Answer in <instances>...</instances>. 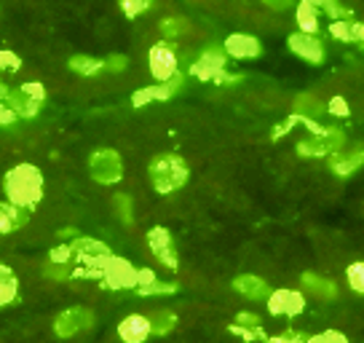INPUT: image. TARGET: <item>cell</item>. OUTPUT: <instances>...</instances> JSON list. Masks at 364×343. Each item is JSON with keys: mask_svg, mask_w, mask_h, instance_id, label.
<instances>
[{"mask_svg": "<svg viewBox=\"0 0 364 343\" xmlns=\"http://www.w3.org/2000/svg\"><path fill=\"white\" fill-rule=\"evenodd\" d=\"M3 194L11 204L33 209L43 199V174L35 164H16L3 177Z\"/></svg>", "mask_w": 364, "mask_h": 343, "instance_id": "1", "label": "cell"}, {"mask_svg": "<svg viewBox=\"0 0 364 343\" xmlns=\"http://www.w3.org/2000/svg\"><path fill=\"white\" fill-rule=\"evenodd\" d=\"M148 174L156 194L171 196L174 191H180L182 185L188 183L191 169H188V161L182 159L180 153H161V156L150 161Z\"/></svg>", "mask_w": 364, "mask_h": 343, "instance_id": "2", "label": "cell"}, {"mask_svg": "<svg viewBox=\"0 0 364 343\" xmlns=\"http://www.w3.org/2000/svg\"><path fill=\"white\" fill-rule=\"evenodd\" d=\"M300 124L311 129L306 139L297 142V156L303 159H324L335 150L346 148V132L341 126H321L316 118H300Z\"/></svg>", "mask_w": 364, "mask_h": 343, "instance_id": "3", "label": "cell"}, {"mask_svg": "<svg viewBox=\"0 0 364 343\" xmlns=\"http://www.w3.org/2000/svg\"><path fill=\"white\" fill-rule=\"evenodd\" d=\"M70 247H73V263H75L73 279H80V276H100L102 279L105 265L115 258L107 244H102L100 239H91V236H75L70 241Z\"/></svg>", "mask_w": 364, "mask_h": 343, "instance_id": "4", "label": "cell"}, {"mask_svg": "<svg viewBox=\"0 0 364 343\" xmlns=\"http://www.w3.org/2000/svg\"><path fill=\"white\" fill-rule=\"evenodd\" d=\"M89 172L100 185H113L124 177L121 153L113 148H97L89 156Z\"/></svg>", "mask_w": 364, "mask_h": 343, "instance_id": "5", "label": "cell"}, {"mask_svg": "<svg viewBox=\"0 0 364 343\" xmlns=\"http://www.w3.org/2000/svg\"><path fill=\"white\" fill-rule=\"evenodd\" d=\"M223 70H228V51L225 46L212 43L196 57V62L191 65V75L198 80H215Z\"/></svg>", "mask_w": 364, "mask_h": 343, "instance_id": "6", "label": "cell"}, {"mask_svg": "<svg viewBox=\"0 0 364 343\" xmlns=\"http://www.w3.org/2000/svg\"><path fill=\"white\" fill-rule=\"evenodd\" d=\"M148 247H150V252H153V258H156L164 268H169V271H177V268H180V258H177L174 236H171L169 228L153 226V228L148 231Z\"/></svg>", "mask_w": 364, "mask_h": 343, "instance_id": "7", "label": "cell"}, {"mask_svg": "<svg viewBox=\"0 0 364 343\" xmlns=\"http://www.w3.org/2000/svg\"><path fill=\"white\" fill-rule=\"evenodd\" d=\"M287 43H289V51H292L295 57H300L303 62L314 65V68L324 65V59H327L324 41L316 38V33H303V30H297V33L289 35V41H287Z\"/></svg>", "mask_w": 364, "mask_h": 343, "instance_id": "8", "label": "cell"}, {"mask_svg": "<svg viewBox=\"0 0 364 343\" xmlns=\"http://www.w3.org/2000/svg\"><path fill=\"white\" fill-rule=\"evenodd\" d=\"M91 324H94V314L89 309H83V306H73V309H65L57 314L54 332H57L59 338H73L78 332L89 330Z\"/></svg>", "mask_w": 364, "mask_h": 343, "instance_id": "9", "label": "cell"}, {"mask_svg": "<svg viewBox=\"0 0 364 343\" xmlns=\"http://www.w3.org/2000/svg\"><path fill=\"white\" fill-rule=\"evenodd\" d=\"M148 65H150V75L156 80H169L174 73H180L177 68V51L169 41H161L150 48L148 54Z\"/></svg>", "mask_w": 364, "mask_h": 343, "instance_id": "10", "label": "cell"}, {"mask_svg": "<svg viewBox=\"0 0 364 343\" xmlns=\"http://www.w3.org/2000/svg\"><path fill=\"white\" fill-rule=\"evenodd\" d=\"M182 86H185V75H182V73H174L169 80H159L156 86H145V89L134 92L132 105H134V107H145L148 102H156V100H169V97H174V94L180 92Z\"/></svg>", "mask_w": 364, "mask_h": 343, "instance_id": "11", "label": "cell"}, {"mask_svg": "<svg viewBox=\"0 0 364 343\" xmlns=\"http://www.w3.org/2000/svg\"><path fill=\"white\" fill-rule=\"evenodd\" d=\"M136 282H139V271L132 268V265L121 260V258H113L110 263L105 265L102 271V285L110 287V290H134Z\"/></svg>", "mask_w": 364, "mask_h": 343, "instance_id": "12", "label": "cell"}, {"mask_svg": "<svg viewBox=\"0 0 364 343\" xmlns=\"http://www.w3.org/2000/svg\"><path fill=\"white\" fill-rule=\"evenodd\" d=\"M327 167L335 177H351L364 167V148H351V150H335L327 156Z\"/></svg>", "mask_w": 364, "mask_h": 343, "instance_id": "13", "label": "cell"}, {"mask_svg": "<svg viewBox=\"0 0 364 343\" xmlns=\"http://www.w3.org/2000/svg\"><path fill=\"white\" fill-rule=\"evenodd\" d=\"M306 309V300L295 290H273L268 295V311L273 317H297Z\"/></svg>", "mask_w": 364, "mask_h": 343, "instance_id": "14", "label": "cell"}, {"mask_svg": "<svg viewBox=\"0 0 364 343\" xmlns=\"http://www.w3.org/2000/svg\"><path fill=\"white\" fill-rule=\"evenodd\" d=\"M223 46H225L228 57H233V59H257L262 54V43L255 35H247V33L228 35Z\"/></svg>", "mask_w": 364, "mask_h": 343, "instance_id": "15", "label": "cell"}, {"mask_svg": "<svg viewBox=\"0 0 364 343\" xmlns=\"http://www.w3.org/2000/svg\"><path fill=\"white\" fill-rule=\"evenodd\" d=\"M148 335H153V327H150V317L145 314H129L118 324V338L126 343H142Z\"/></svg>", "mask_w": 364, "mask_h": 343, "instance_id": "16", "label": "cell"}, {"mask_svg": "<svg viewBox=\"0 0 364 343\" xmlns=\"http://www.w3.org/2000/svg\"><path fill=\"white\" fill-rule=\"evenodd\" d=\"M233 290L239 295L250 297V300H262V297H268L273 292L271 285L257 274H239L233 279Z\"/></svg>", "mask_w": 364, "mask_h": 343, "instance_id": "17", "label": "cell"}, {"mask_svg": "<svg viewBox=\"0 0 364 343\" xmlns=\"http://www.w3.org/2000/svg\"><path fill=\"white\" fill-rule=\"evenodd\" d=\"M30 209H24V206H16L11 201H3L0 204V236H6V233H11V231H19L27 223V215Z\"/></svg>", "mask_w": 364, "mask_h": 343, "instance_id": "18", "label": "cell"}, {"mask_svg": "<svg viewBox=\"0 0 364 343\" xmlns=\"http://www.w3.org/2000/svg\"><path fill=\"white\" fill-rule=\"evenodd\" d=\"M300 282H303V287H306L311 295L321 297V300H335V297H338V287H335V282L327 279V276H318V274H314V271H306V274L300 276Z\"/></svg>", "mask_w": 364, "mask_h": 343, "instance_id": "19", "label": "cell"}, {"mask_svg": "<svg viewBox=\"0 0 364 343\" xmlns=\"http://www.w3.org/2000/svg\"><path fill=\"white\" fill-rule=\"evenodd\" d=\"M6 102L19 113V118H35V115L41 113L43 100H35V97H30V94H24L22 89H16V92H9Z\"/></svg>", "mask_w": 364, "mask_h": 343, "instance_id": "20", "label": "cell"}, {"mask_svg": "<svg viewBox=\"0 0 364 343\" xmlns=\"http://www.w3.org/2000/svg\"><path fill=\"white\" fill-rule=\"evenodd\" d=\"M16 292H19V279H16V274H14L9 265H0V309L16 300Z\"/></svg>", "mask_w": 364, "mask_h": 343, "instance_id": "21", "label": "cell"}, {"mask_svg": "<svg viewBox=\"0 0 364 343\" xmlns=\"http://www.w3.org/2000/svg\"><path fill=\"white\" fill-rule=\"evenodd\" d=\"M292 113H297L300 118H318V115L327 113V105L318 102L316 97H311V94H300L292 102Z\"/></svg>", "mask_w": 364, "mask_h": 343, "instance_id": "22", "label": "cell"}, {"mask_svg": "<svg viewBox=\"0 0 364 343\" xmlns=\"http://www.w3.org/2000/svg\"><path fill=\"white\" fill-rule=\"evenodd\" d=\"M297 27L303 33H316L318 30V9L314 0H300L297 3Z\"/></svg>", "mask_w": 364, "mask_h": 343, "instance_id": "23", "label": "cell"}, {"mask_svg": "<svg viewBox=\"0 0 364 343\" xmlns=\"http://www.w3.org/2000/svg\"><path fill=\"white\" fill-rule=\"evenodd\" d=\"M68 68L78 75H97L105 70V59L89 57V54H75V57L68 59Z\"/></svg>", "mask_w": 364, "mask_h": 343, "instance_id": "24", "label": "cell"}, {"mask_svg": "<svg viewBox=\"0 0 364 343\" xmlns=\"http://www.w3.org/2000/svg\"><path fill=\"white\" fill-rule=\"evenodd\" d=\"M150 327H153V335H169L177 327V314L169 309L153 311L150 314Z\"/></svg>", "mask_w": 364, "mask_h": 343, "instance_id": "25", "label": "cell"}, {"mask_svg": "<svg viewBox=\"0 0 364 343\" xmlns=\"http://www.w3.org/2000/svg\"><path fill=\"white\" fill-rule=\"evenodd\" d=\"M180 290V285H174V282H161V279H153L148 285H139L134 287L136 295L142 297H150V295H174Z\"/></svg>", "mask_w": 364, "mask_h": 343, "instance_id": "26", "label": "cell"}, {"mask_svg": "<svg viewBox=\"0 0 364 343\" xmlns=\"http://www.w3.org/2000/svg\"><path fill=\"white\" fill-rule=\"evenodd\" d=\"M113 209L118 212V218L124 226H132L134 223V201L129 194H115L113 196Z\"/></svg>", "mask_w": 364, "mask_h": 343, "instance_id": "27", "label": "cell"}, {"mask_svg": "<svg viewBox=\"0 0 364 343\" xmlns=\"http://www.w3.org/2000/svg\"><path fill=\"white\" fill-rule=\"evenodd\" d=\"M314 6H316L318 11L327 14L332 22H335V19H353L351 11H348L346 6H341L338 0H314Z\"/></svg>", "mask_w": 364, "mask_h": 343, "instance_id": "28", "label": "cell"}, {"mask_svg": "<svg viewBox=\"0 0 364 343\" xmlns=\"http://www.w3.org/2000/svg\"><path fill=\"white\" fill-rule=\"evenodd\" d=\"M159 30H161V35H164L166 41H174V38H180V35L188 30V22H185V19H180V16H169V19H161Z\"/></svg>", "mask_w": 364, "mask_h": 343, "instance_id": "29", "label": "cell"}, {"mask_svg": "<svg viewBox=\"0 0 364 343\" xmlns=\"http://www.w3.org/2000/svg\"><path fill=\"white\" fill-rule=\"evenodd\" d=\"M43 274L48 279H54V282H65V279H73L75 274V265L73 263H54V260H48L43 265Z\"/></svg>", "mask_w": 364, "mask_h": 343, "instance_id": "30", "label": "cell"}, {"mask_svg": "<svg viewBox=\"0 0 364 343\" xmlns=\"http://www.w3.org/2000/svg\"><path fill=\"white\" fill-rule=\"evenodd\" d=\"M346 282H348V287H351L353 292L364 295V260L351 263L346 268Z\"/></svg>", "mask_w": 364, "mask_h": 343, "instance_id": "31", "label": "cell"}, {"mask_svg": "<svg viewBox=\"0 0 364 343\" xmlns=\"http://www.w3.org/2000/svg\"><path fill=\"white\" fill-rule=\"evenodd\" d=\"M118 6H121L124 16H129V19H136V16H142V14L153 6V0H118Z\"/></svg>", "mask_w": 364, "mask_h": 343, "instance_id": "32", "label": "cell"}, {"mask_svg": "<svg viewBox=\"0 0 364 343\" xmlns=\"http://www.w3.org/2000/svg\"><path fill=\"white\" fill-rule=\"evenodd\" d=\"M351 22H353V19H335V22H330V33L335 35V38H341L343 43H346V41H348V43H353Z\"/></svg>", "mask_w": 364, "mask_h": 343, "instance_id": "33", "label": "cell"}, {"mask_svg": "<svg viewBox=\"0 0 364 343\" xmlns=\"http://www.w3.org/2000/svg\"><path fill=\"white\" fill-rule=\"evenodd\" d=\"M228 330L236 332V335H241L244 341H257V338H265L262 327H247V324H239V322H233V324H230Z\"/></svg>", "mask_w": 364, "mask_h": 343, "instance_id": "34", "label": "cell"}, {"mask_svg": "<svg viewBox=\"0 0 364 343\" xmlns=\"http://www.w3.org/2000/svg\"><path fill=\"white\" fill-rule=\"evenodd\" d=\"M22 68V59L16 57L14 51H0V70H6V73H19Z\"/></svg>", "mask_w": 364, "mask_h": 343, "instance_id": "35", "label": "cell"}, {"mask_svg": "<svg viewBox=\"0 0 364 343\" xmlns=\"http://www.w3.org/2000/svg\"><path fill=\"white\" fill-rule=\"evenodd\" d=\"M48 260H54V263H73V247L70 244H59V247L48 252Z\"/></svg>", "mask_w": 364, "mask_h": 343, "instance_id": "36", "label": "cell"}, {"mask_svg": "<svg viewBox=\"0 0 364 343\" xmlns=\"http://www.w3.org/2000/svg\"><path fill=\"white\" fill-rule=\"evenodd\" d=\"M300 124V115L297 113H292L287 121H282V124H276V129L271 132V139H279V137H284V134H289L292 132V126H297Z\"/></svg>", "mask_w": 364, "mask_h": 343, "instance_id": "37", "label": "cell"}, {"mask_svg": "<svg viewBox=\"0 0 364 343\" xmlns=\"http://www.w3.org/2000/svg\"><path fill=\"white\" fill-rule=\"evenodd\" d=\"M16 118H19V113L14 110L11 105H9V102H0V126H6V129H14Z\"/></svg>", "mask_w": 364, "mask_h": 343, "instance_id": "38", "label": "cell"}, {"mask_svg": "<svg viewBox=\"0 0 364 343\" xmlns=\"http://www.w3.org/2000/svg\"><path fill=\"white\" fill-rule=\"evenodd\" d=\"M126 65H129V59L124 54H110L105 59V70H110V73H124Z\"/></svg>", "mask_w": 364, "mask_h": 343, "instance_id": "39", "label": "cell"}, {"mask_svg": "<svg viewBox=\"0 0 364 343\" xmlns=\"http://www.w3.org/2000/svg\"><path fill=\"white\" fill-rule=\"evenodd\" d=\"M22 92L30 94V97H35V100H46L43 83H38V80H27V83H22Z\"/></svg>", "mask_w": 364, "mask_h": 343, "instance_id": "40", "label": "cell"}, {"mask_svg": "<svg viewBox=\"0 0 364 343\" xmlns=\"http://www.w3.org/2000/svg\"><path fill=\"white\" fill-rule=\"evenodd\" d=\"M236 322H239V324H247V327H262V320L257 314H252V311H239V314H236Z\"/></svg>", "mask_w": 364, "mask_h": 343, "instance_id": "41", "label": "cell"}, {"mask_svg": "<svg viewBox=\"0 0 364 343\" xmlns=\"http://www.w3.org/2000/svg\"><path fill=\"white\" fill-rule=\"evenodd\" d=\"M271 341H279V343H287V341H311V335H306V332H295V330H287L282 332L279 338H271Z\"/></svg>", "mask_w": 364, "mask_h": 343, "instance_id": "42", "label": "cell"}, {"mask_svg": "<svg viewBox=\"0 0 364 343\" xmlns=\"http://www.w3.org/2000/svg\"><path fill=\"white\" fill-rule=\"evenodd\" d=\"M327 110H330V113H335V115H348V105H346V100H343V97H335Z\"/></svg>", "mask_w": 364, "mask_h": 343, "instance_id": "43", "label": "cell"}, {"mask_svg": "<svg viewBox=\"0 0 364 343\" xmlns=\"http://www.w3.org/2000/svg\"><path fill=\"white\" fill-rule=\"evenodd\" d=\"M351 33H353V43H359L364 48V22H351Z\"/></svg>", "mask_w": 364, "mask_h": 343, "instance_id": "44", "label": "cell"}, {"mask_svg": "<svg viewBox=\"0 0 364 343\" xmlns=\"http://www.w3.org/2000/svg\"><path fill=\"white\" fill-rule=\"evenodd\" d=\"M268 9H273V11H284V9H289L295 0H262Z\"/></svg>", "mask_w": 364, "mask_h": 343, "instance_id": "45", "label": "cell"}, {"mask_svg": "<svg viewBox=\"0 0 364 343\" xmlns=\"http://www.w3.org/2000/svg\"><path fill=\"white\" fill-rule=\"evenodd\" d=\"M153 279H156V274H153L150 268H139V282H136V287L148 285V282H153Z\"/></svg>", "mask_w": 364, "mask_h": 343, "instance_id": "46", "label": "cell"}, {"mask_svg": "<svg viewBox=\"0 0 364 343\" xmlns=\"http://www.w3.org/2000/svg\"><path fill=\"white\" fill-rule=\"evenodd\" d=\"M59 236H62V239H70V241H73L75 236H80V233L75 228H62V231H59Z\"/></svg>", "mask_w": 364, "mask_h": 343, "instance_id": "47", "label": "cell"}, {"mask_svg": "<svg viewBox=\"0 0 364 343\" xmlns=\"http://www.w3.org/2000/svg\"><path fill=\"white\" fill-rule=\"evenodd\" d=\"M6 97H9V86H6V83H3V80H0V102H3V100H6Z\"/></svg>", "mask_w": 364, "mask_h": 343, "instance_id": "48", "label": "cell"}]
</instances>
